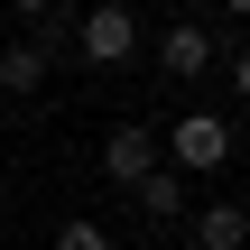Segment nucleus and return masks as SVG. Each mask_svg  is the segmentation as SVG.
Wrapping results in <instances>:
<instances>
[{
  "mask_svg": "<svg viewBox=\"0 0 250 250\" xmlns=\"http://www.w3.org/2000/svg\"><path fill=\"white\" fill-rule=\"evenodd\" d=\"M223 9H232V19H241V9H250V0H223Z\"/></svg>",
  "mask_w": 250,
  "mask_h": 250,
  "instance_id": "nucleus-10",
  "label": "nucleus"
},
{
  "mask_svg": "<svg viewBox=\"0 0 250 250\" xmlns=\"http://www.w3.org/2000/svg\"><path fill=\"white\" fill-rule=\"evenodd\" d=\"M148 167H158V130H139V121H121V130L102 139V176H111V186H139Z\"/></svg>",
  "mask_w": 250,
  "mask_h": 250,
  "instance_id": "nucleus-3",
  "label": "nucleus"
},
{
  "mask_svg": "<svg viewBox=\"0 0 250 250\" xmlns=\"http://www.w3.org/2000/svg\"><path fill=\"white\" fill-rule=\"evenodd\" d=\"M9 9H19V19H46V9H56V0H9Z\"/></svg>",
  "mask_w": 250,
  "mask_h": 250,
  "instance_id": "nucleus-9",
  "label": "nucleus"
},
{
  "mask_svg": "<svg viewBox=\"0 0 250 250\" xmlns=\"http://www.w3.org/2000/svg\"><path fill=\"white\" fill-rule=\"evenodd\" d=\"M241 232H250V213L232 204V195H213V204L195 213V241H204V250H241Z\"/></svg>",
  "mask_w": 250,
  "mask_h": 250,
  "instance_id": "nucleus-6",
  "label": "nucleus"
},
{
  "mask_svg": "<svg viewBox=\"0 0 250 250\" xmlns=\"http://www.w3.org/2000/svg\"><path fill=\"white\" fill-rule=\"evenodd\" d=\"M158 65H167V74H186V83H195V74H204V65H213V37H204V28H195V19H176V28H167V37H158Z\"/></svg>",
  "mask_w": 250,
  "mask_h": 250,
  "instance_id": "nucleus-4",
  "label": "nucleus"
},
{
  "mask_svg": "<svg viewBox=\"0 0 250 250\" xmlns=\"http://www.w3.org/2000/svg\"><path fill=\"white\" fill-rule=\"evenodd\" d=\"M56 250H111V232H102V223H65V232H56Z\"/></svg>",
  "mask_w": 250,
  "mask_h": 250,
  "instance_id": "nucleus-8",
  "label": "nucleus"
},
{
  "mask_svg": "<svg viewBox=\"0 0 250 250\" xmlns=\"http://www.w3.org/2000/svg\"><path fill=\"white\" fill-rule=\"evenodd\" d=\"M130 46H139L130 0H93V9H83V56H93V65H130Z\"/></svg>",
  "mask_w": 250,
  "mask_h": 250,
  "instance_id": "nucleus-2",
  "label": "nucleus"
},
{
  "mask_svg": "<svg viewBox=\"0 0 250 250\" xmlns=\"http://www.w3.org/2000/svg\"><path fill=\"white\" fill-rule=\"evenodd\" d=\"M0 83L9 93H37L46 83V46H0Z\"/></svg>",
  "mask_w": 250,
  "mask_h": 250,
  "instance_id": "nucleus-7",
  "label": "nucleus"
},
{
  "mask_svg": "<svg viewBox=\"0 0 250 250\" xmlns=\"http://www.w3.org/2000/svg\"><path fill=\"white\" fill-rule=\"evenodd\" d=\"M130 195H139V213H148V223H176V213H186V176H176V167H148Z\"/></svg>",
  "mask_w": 250,
  "mask_h": 250,
  "instance_id": "nucleus-5",
  "label": "nucleus"
},
{
  "mask_svg": "<svg viewBox=\"0 0 250 250\" xmlns=\"http://www.w3.org/2000/svg\"><path fill=\"white\" fill-rule=\"evenodd\" d=\"M158 158H176V176H223V167H232V121H223V111H186V121L158 139Z\"/></svg>",
  "mask_w": 250,
  "mask_h": 250,
  "instance_id": "nucleus-1",
  "label": "nucleus"
}]
</instances>
